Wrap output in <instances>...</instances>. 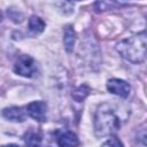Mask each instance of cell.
<instances>
[{
	"instance_id": "cell-1",
	"label": "cell",
	"mask_w": 147,
	"mask_h": 147,
	"mask_svg": "<svg viewBox=\"0 0 147 147\" xmlns=\"http://www.w3.org/2000/svg\"><path fill=\"white\" fill-rule=\"evenodd\" d=\"M121 117L115 107L110 103H102L94 115V132L96 137H107L116 133L121 129Z\"/></svg>"
},
{
	"instance_id": "cell-2",
	"label": "cell",
	"mask_w": 147,
	"mask_h": 147,
	"mask_svg": "<svg viewBox=\"0 0 147 147\" xmlns=\"http://www.w3.org/2000/svg\"><path fill=\"white\" fill-rule=\"evenodd\" d=\"M146 32L142 31L141 33L134 34L117 42L116 51L125 60L132 63H141L146 59Z\"/></svg>"
},
{
	"instance_id": "cell-3",
	"label": "cell",
	"mask_w": 147,
	"mask_h": 147,
	"mask_svg": "<svg viewBox=\"0 0 147 147\" xmlns=\"http://www.w3.org/2000/svg\"><path fill=\"white\" fill-rule=\"evenodd\" d=\"M14 71L26 78H34L38 76L37 62L29 55H21L14 65Z\"/></svg>"
},
{
	"instance_id": "cell-4",
	"label": "cell",
	"mask_w": 147,
	"mask_h": 147,
	"mask_svg": "<svg viewBox=\"0 0 147 147\" xmlns=\"http://www.w3.org/2000/svg\"><path fill=\"white\" fill-rule=\"evenodd\" d=\"M26 115L37 122H45L47 118V105L44 101H33L26 106Z\"/></svg>"
},
{
	"instance_id": "cell-5",
	"label": "cell",
	"mask_w": 147,
	"mask_h": 147,
	"mask_svg": "<svg viewBox=\"0 0 147 147\" xmlns=\"http://www.w3.org/2000/svg\"><path fill=\"white\" fill-rule=\"evenodd\" d=\"M107 90L113 93L116 94L121 98H127L130 92H131V86L129 85V83H126L123 79H118V78H113L109 79L107 83Z\"/></svg>"
},
{
	"instance_id": "cell-6",
	"label": "cell",
	"mask_w": 147,
	"mask_h": 147,
	"mask_svg": "<svg viewBox=\"0 0 147 147\" xmlns=\"http://www.w3.org/2000/svg\"><path fill=\"white\" fill-rule=\"evenodd\" d=\"M2 116L10 122L22 123L25 121L26 111L23 110V108H21V107H9V108H5L2 110Z\"/></svg>"
},
{
	"instance_id": "cell-7",
	"label": "cell",
	"mask_w": 147,
	"mask_h": 147,
	"mask_svg": "<svg viewBox=\"0 0 147 147\" xmlns=\"http://www.w3.org/2000/svg\"><path fill=\"white\" fill-rule=\"evenodd\" d=\"M23 140L24 147H40L42 141V133L39 130L31 127L25 132Z\"/></svg>"
},
{
	"instance_id": "cell-8",
	"label": "cell",
	"mask_w": 147,
	"mask_h": 147,
	"mask_svg": "<svg viewBox=\"0 0 147 147\" xmlns=\"http://www.w3.org/2000/svg\"><path fill=\"white\" fill-rule=\"evenodd\" d=\"M57 145L60 147H78L79 146V139L76 136V133L68 131V132H65L59 137Z\"/></svg>"
},
{
	"instance_id": "cell-9",
	"label": "cell",
	"mask_w": 147,
	"mask_h": 147,
	"mask_svg": "<svg viewBox=\"0 0 147 147\" xmlns=\"http://www.w3.org/2000/svg\"><path fill=\"white\" fill-rule=\"evenodd\" d=\"M76 41V32L71 25H65L63 30V44L64 48L68 53H71L74 49V45Z\"/></svg>"
},
{
	"instance_id": "cell-10",
	"label": "cell",
	"mask_w": 147,
	"mask_h": 147,
	"mask_svg": "<svg viewBox=\"0 0 147 147\" xmlns=\"http://www.w3.org/2000/svg\"><path fill=\"white\" fill-rule=\"evenodd\" d=\"M45 29V22L38 16H31L29 20V30L33 33H40Z\"/></svg>"
},
{
	"instance_id": "cell-11",
	"label": "cell",
	"mask_w": 147,
	"mask_h": 147,
	"mask_svg": "<svg viewBox=\"0 0 147 147\" xmlns=\"http://www.w3.org/2000/svg\"><path fill=\"white\" fill-rule=\"evenodd\" d=\"M123 6H126V3H121V2H115V1H111V2L99 1V2H95V5H94L96 11H103V10H108V9H111L115 7H123Z\"/></svg>"
},
{
	"instance_id": "cell-12",
	"label": "cell",
	"mask_w": 147,
	"mask_h": 147,
	"mask_svg": "<svg viewBox=\"0 0 147 147\" xmlns=\"http://www.w3.org/2000/svg\"><path fill=\"white\" fill-rule=\"evenodd\" d=\"M88 93H90V87L86 86V85H82V86H79L77 90H75L72 92V98L77 102H80L88 95Z\"/></svg>"
},
{
	"instance_id": "cell-13",
	"label": "cell",
	"mask_w": 147,
	"mask_h": 147,
	"mask_svg": "<svg viewBox=\"0 0 147 147\" xmlns=\"http://www.w3.org/2000/svg\"><path fill=\"white\" fill-rule=\"evenodd\" d=\"M101 147H124V145H123V142H122L118 138H116V137H110L108 140H106V141L101 145Z\"/></svg>"
},
{
	"instance_id": "cell-14",
	"label": "cell",
	"mask_w": 147,
	"mask_h": 147,
	"mask_svg": "<svg viewBox=\"0 0 147 147\" xmlns=\"http://www.w3.org/2000/svg\"><path fill=\"white\" fill-rule=\"evenodd\" d=\"M3 147H18L17 145H15V144H10V145H7V146H3Z\"/></svg>"
},
{
	"instance_id": "cell-15",
	"label": "cell",
	"mask_w": 147,
	"mask_h": 147,
	"mask_svg": "<svg viewBox=\"0 0 147 147\" xmlns=\"http://www.w3.org/2000/svg\"><path fill=\"white\" fill-rule=\"evenodd\" d=\"M1 21H2V13L0 11V22H1Z\"/></svg>"
}]
</instances>
